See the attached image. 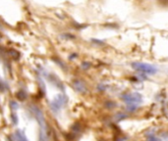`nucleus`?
Here are the masks:
<instances>
[{
    "label": "nucleus",
    "instance_id": "2",
    "mask_svg": "<svg viewBox=\"0 0 168 141\" xmlns=\"http://www.w3.org/2000/svg\"><path fill=\"white\" fill-rule=\"evenodd\" d=\"M122 100L128 105V108L131 109L130 111H135L136 107L143 102V97L140 93H127L122 96Z\"/></svg>",
    "mask_w": 168,
    "mask_h": 141
},
{
    "label": "nucleus",
    "instance_id": "1",
    "mask_svg": "<svg viewBox=\"0 0 168 141\" xmlns=\"http://www.w3.org/2000/svg\"><path fill=\"white\" fill-rule=\"evenodd\" d=\"M32 112L39 126V140L47 141V126H46L45 118H44L43 113L41 112V109L35 107V106H33L32 107Z\"/></svg>",
    "mask_w": 168,
    "mask_h": 141
},
{
    "label": "nucleus",
    "instance_id": "5",
    "mask_svg": "<svg viewBox=\"0 0 168 141\" xmlns=\"http://www.w3.org/2000/svg\"><path fill=\"white\" fill-rule=\"evenodd\" d=\"M73 88L77 92H79V93H82V94L86 93L87 90H88L86 83L84 81H80V79H76V81H73Z\"/></svg>",
    "mask_w": 168,
    "mask_h": 141
},
{
    "label": "nucleus",
    "instance_id": "4",
    "mask_svg": "<svg viewBox=\"0 0 168 141\" xmlns=\"http://www.w3.org/2000/svg\"><path fill=\"white\" fill-rule=\"evenodd\" d=\"M67 97H66L65 95H58L56 97V98L54 99L51 102V109H52V111L53 112H59L60 111V109L63 107L64 105H66V103H67Z\"/></svg>",
    "mask_w": 168,
    "mask_h": 141
},
{
    "label": "nucleus",
    "instance_id": "6",
    "mask_svg": "<svg viewBox=\"0 0 168 141\" xmlns=\"http://www.w3.org/2000/svg\"><path fill=\"white\" fill-rule=\"evenodd\" d=\"M15 137L17 141H29V139L27 138V136L22 130H17L15 132Z\"/></svg>",
    "mask_w": 168,
    "mask_h": 141
},
{
    "label": "nucleus",
    "instance_id": "7",
    "mask_svg": "<svg viewBox=\"0 0 168 141\" xmlns=\"http://www.w3.org/2000/svg\"><path fill=\"white\" fill-rule=\"evenodd\" d=\"M148 141H161V139L158 137H155V136H152V137L148 138Z\"/></svg>",
    "mask_w": 168,
    "mask_h": 141
},
{
    "label": "nucleus",
    "instance_id": "3",
    "mask_svg": "<svg viewBox=\"0 0 168 141\" xmlns=\"http://www.w3.org/2000/svg\"><path fill=\"white\" fill-rule=\"evenodd\" d=\"M132 68L139 73H143L145 74H155L157 73V69L154 66L147 64V63H141V62H135L132 63Z\"/></svg>",
    "mask_w": 168,
    "mask_h": 141
}]
</instances>
